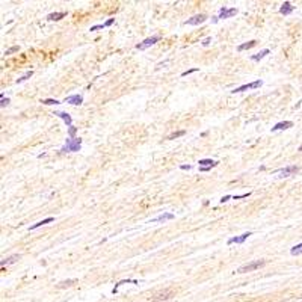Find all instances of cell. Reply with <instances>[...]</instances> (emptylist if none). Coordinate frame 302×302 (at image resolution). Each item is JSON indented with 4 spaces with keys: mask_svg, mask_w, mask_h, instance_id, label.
<instances>
[{
    "mask_svg": "<svg viewBox=\"0 0 302 302\" xmlns=\"http://www.w3.org/2000/svg\"><path fill=\"white\" fill-rule=\"evenodd\" d=\"M237 14V9L236 8H220V11H219V17H217V20L220 18V20H225V18H230V17H233V15H236Z\"/></svg>",
    "mask_w": 302,
    "mask_h": 302,
    "instance_id": "5b68a950",
    "label": "cell"
},
{
    "mask_svg": "<svg viewBox=\"0 0 302 302\" xmlns=\"http://www.w3.org/2000/svg\"><path fill=\"white\" fill-rule=\"evenodd\" d=\"M299 151H302V145H301V147H299Z\"/></svg>",
    "mask_w": 302,
    "mask_h": 302,
    "instance_id": "e575fe53",
    "label": "cell"
},
{
    "mask_svg": "<svg viewBox=\"0 0 302 302\" xmlns=\"http://www.w3.org/2000/svg\"><path fill=\"white\" fill-rule=\"evenodd\" d=\"M290 127H293V123H292V121H281V123H278V124H275V126L272 127V131L287 130V129H290Z\"/></svg>",
    "mask_w": 302,
    "mask_h": 302,
    "instance_id": "8fae6325",
    "label": "cell"
},
{
    "mask_svg": "<svg viewBox=\"0 0 302 302\" xmlns=\"http://www.w3.org/2000/svg\"><path fill=\"white\" fill-rule=\"evenodd\" d=\"M195 71H198V68H192V70H187V71L181 73V76L184 77V76H187V74H192V73H195Z\"/></svg>",
    "mask_w": 302,
    "mask_h": 302,
    "instance_id": "83f0119b",
    "label": "cell"
},
{
    "mask_svg": "<svg viewBox=\"0 0 302 302\" xmlns=\"http://www.w3.org/2000/svg\"><path fill=\"white\" fill-rule=\"evenodd\" d=\"M263 85V80H255V82H252V83H246V85H242V86H239V88H236L233 92L236 94V92H243V91H248V89H257V88H260Z\"/></svg>",
    "mask_w": 302,
    "mask_h": 302,
    "instance_id": "277c9868",
    "label": "cell"
},
{
    "mask_svg": "<svg viewBox=\"0 0 302 302\" xmlns=\"http://www.w3.org/2000/svg\"><path fill=\"white\" fill-rule=\"evenodd\" d=\"M32 76H33V71L30 70V71H27V73H26V74H24L23 77H20V79H17V83H23L24 80H27V79H29V77H32Z\"/></svg>",
    "mask_w": 302,
    "mask_h": 302,
    "instance_id": "7402d4cb",
    "label": "cell"
},
{
    "mask_svg": "<svg viewBox=\"0 0 302 302\" xmlns=\"http://www.w3.org/2000/svg\"><path fill=\"white\" fill-rule=\"evenodd\" d=\"M74 283V279H68V281H64V283H61L59 284V287H65V286H71Z\"/></svg>",
    "mask_w": 302,
    "mask_h": 302,
    "instance_id": "4316f807",
    "label": "cell"
},
{
    "mask_svg": "<svg viewBox=\"0 0 302 302\" xmlns=\"http://www.w3.org/2000/svg\"><path fill=\"white\" fill-rule=\"evenodd\" d=\"M210 43H212V38H210V36H207V38H204V40H203V45H204V47H207Z\"/></svg>",
    "mask_w": 302,
    "mask_h": 302,
    "instance_id": "f1b7e54d",
    "label": "cell"
},
{
    "mask_svg": "<svg viewBox=\"0 0 302 302\" xmlns=\"http://www.w3.org/2000/svg\"><path fill=\"white\" fill-rule=\"evenodd\" d=\"M174 217V213H162V215L156 216L154 219H151V222H166V220H172Z\"/></svg>",
    "mask_w": 302,
    "mask_h": 302,
    "instance_id": "7c38bea8",
    "label": "cell"
},
{
    "mask_svg": "<svg viewBox=\"0 0 302 302\" xmlns=\"http://www.w3.org/2000/svg\"><path fill=\"white\" fill-rule=\"evenodd\" d=\"M76 131H77V129L71 126V127H70V130H68V134H70V136H74V134H76Z\"/></svg>",
    "mask_w": 302,
    "mask_h": 302,
    "instance_id": "1f68e13d",
    "label": "cell"
},
{
    "mask_svg": "<svg viewBox=\"0 0 302 302\" xmlns=\"http://www.w3.org/2000/svg\"><path fill=\"white\" fill-rule=\"evenodd\" d=\"M67 103H70V104H74V106H80L82 103H83V97L82 95H79V94H76V95H70V97H67V100H65Z\"/></svg>",
    "mask_w": 302,
    "mask_h": 302,
    "instance_id": "9c48e42d",
    "label": "cell"
},
{
    "mask_svg": "<svg viewBox=\"0 0 302 302\" xmlns=\"http://www.w3.org/2000/svg\"><path fill=\"white\" fill-rule=\"evenodd\" d=\"M8 104H9V98H2L0 106H2V107H5V106H8Z\"/></svg>",
    "mask_w": 302,
    "mask_h": 302,
    "instance_id": "4dcf8cb0",
    "label": "cell"
},
{
    "mask_svg": "<svg viewBox=\"0 0 302 302\" xmlns=\"http://www.w3.org/2000/svg\"><path fill=\"white\" fill-rule=\"evenodd\" d=\"M113 21H115V18H109V20H107L106 23H103V24H104V27H109L110 24H113Z\"/></svg>",
    "mask_w": 302,
    "mask_h": 302,
    "instance_id": "f546056e",
    "label": "cell"
},
{
    "mask_svg": "<svg viewBox=\"0 0 302 302\" xmlns=\"http://www.w3.org/2000/svg\"><path fill=\"white\" fill-rule=\"evenodd\" d=\"M82 147V139L80 137H73V139H67L65 145L61 148L62 153H76L79 151Z\"/></svg>",
    "mask_w": 302,
    "mask_h": 302,
    "instance_id": "6da1fadb",
    "label": "cell"
},
{
    "mask_svg": "<svg viewBox=\"0 0 302 302\" xmlns=\"http://www.w3.org/2000/svg\"><path fill=\"white\" fill-rule=\"evenodd\" d=\"M172 290H166V292H163V293H159V295H156V296H153L151 298V301H162V299H169L171 296H172Z\"/></svg>",
    "mask_w": 302,
    "mask_h": 302,
    "instance_id": "9a60e30c",
    "label": "cell"
},
{
    "mask_svg": "<svg viewBox=\"0 0 302 302\" xmlns=\"http://www.w3.org/2000/svg\"><path fill=\"white\" fill-rule=\"evenodd\" d=\"M293 9H295V6H292V3H290V2H284V3L281 5V8H279V14H283V15H289V14H292V12H293Z\"/></svg>",
    "mask_w": 302,
    "mask_h": 302,
    "instance_id": "30bf717a",
    "label": "cell"
},
{
    "mask_svg": "<svg viewBox=\"0 0 302 302\" xmlns=\"http://www.w3.org/2000/svg\"><path fill=\"white\" fill-rule=\"evenodd\" d=\"M266 54H269V50L267 48H264V50H261L260 53H257V54H254V56H251V61H254V62H259V61H261Z\"/></svg>",
    "mask_w": 302,
    "mask_h": 302,
    "instance_id": "d6986e66",
    "label": "cell"
},
{
    "mask_svg": "<svg viewBox=\"0 0 302 302\" xmlns=\"http://www.w3.org/2000/svg\"><path fill=\"white\" fill-rule=\"evenodd\" d=\"M264 264H266V260H254V261H251V263H246V264L240 266V267L237 269V273H246V272H252V270H255V269L263 267Z\"/></svg>",
    "mask_w": 302,
    "mask_h": 302,
    "instance_id": "7a4b0ae2",
    "label": "cell"
},
{
    "mask_svg": "<svg viewBox=\"0 0 302 302\" xmlns=\"http://www.w3.org/2000/svg\"><path fill=\"white\" fill-rule=\"evenodd\" d=\"M180 168H181V169H187V171H189V169H192V166H190V165H181Z\"/></svg>",
    "mask_w": 302,
    "mask_h": 302,
    "instance_id": "d6a6232c",
    "label": "cell"
},
{
    "mask_svg": "<svg viewBox=\"0 0 302 302\" xmlns=\"http://www.w3.org/2000/svg\"><path fill=\"white\" fill-rule=\"evenodd\" d=\"M204 21H207V15L206 14H198V15H193L192 18H189L186 21V24H189V26H198V24H203Z\"/></svg>",
    "mask_w": 302,
    "mask_h": 302,
    "instance_id": "8992f818",
    "label": "cell"
},
{
    "mask_svg": "<svg viewBox=\"0 0 302 302\" xmlns=\"http://www.w3.org/2000/svg\"><path fill=\"white\" fill-rule=\"evenodd\" d=\"M184 133H186L184 130H180V131H177V133H172V134H169V136H168L166 139H168V141H171V139H175V137H180V136H183Z\"/></svg>",
    "mask_w": 302,
    "mask_h": 302,
    "instance_id": "603a6c76",
    "label": "cell"
},
{
    "mask_svg": "<svg viewBox=\"0 0 302 302\" xmlns=\"http://www.w3.org/2000/svg\"><path fill=\"white\" fill-rule=\"evenodd\" d=\"M159 41H160V36H159V35H154V36H150V38L144 40L141 44H137V45H136V48H137V50H145V48H148V47L154 45V44L159 43Z\"/></svg>",
    "mask_w": 302,
    "mask_h": 302,
    "instance_id": "3957f363",
    "label": "cell"
},
{
    "mask_svg": "<svg viewBox=\"0 0 302 302\" xmlns=\"http://www.w3.org/2000/svg\"><path fill=\"white\" fill-rule=\"evenodd\" d=\"M296 172H299V166H296V165H289V166H286V168H283V169H279V177L281 178H284V177H290V175H295Z\"/></svg>",
    "mask_w": 302,
    "mask_h": 302,
    "instance_id": "52a82bcc",
    "label": "cell"
},
{
    "mask_svg": "<svg viewBox=\"0 0 302 302\" xmlns=\"http://www.w3.org/2000/svg\"><path fill=\"white\" fill-rule=\"evenodd\" d=\"M54 115H56V116H59V118H62V120L67 123V126H68V127H71V121H73V120H71V116H70L67 112H54Z\"/></svg>",
    "mask_w": 302,
    "mask_h": 302,
    "instance_id": "e0dca14e",
    "label": "cell"
},
{
    "mask_svg": "<svg viewBox=\"0 0 302 302\" xmlns=\"http://www.w3.org/2000/svg\"><path fill=\"white\" fill-rule=\"evenodd\" d=\"M290 254H292V255H301L302 254V243L296 245V246H293V248L290 249Z\"/></svg>",
    "mask_w": 302,
    "mask_h": 302,
    "instance_id": "44dd1931",
    "label": "cell"
},
{
    "mask_svg": "<svg viewBox=\"0 0 302 302\" xmlns=\"http://www.w3.org/2000/svg\"><path fill=\"white\" fill-rule=\"evenodd\" d=\"M41 103H43V104H48V106H50V104H59L61 101H57V100H53V98H45V100H41Z\"/></svg>",
    "mask_w": 302,
    "mask_h": 302,
    "instance_id": "cb8c5ba5",
    "label": "cell"
},
{
    "mask_svg": "<svg viewBox=\"0 0 302 302\" xmlns=\"http://www.w3.org/2000/svg\"><path fill=\"white\" fill-rule=\"evenodd\" d=\"M64 17H67V12H53V14H48L47 15V20L48 21H59Z\"/></svg>",
    "mask_w": 302,
    "mask_h": 302,
    "instance_id": "5bb4252c",
    "label": "cell"
},
{
    "mask_svg": "<svg viewBox=\"0 0 302 302\" xmlns=\"http://www.w3.org/2000/svg\"><path fill=\"white\" fill-rule=\"evenodd\" d=\"M100 29H104V24H97V26H92L89 30H91V32H95V30H100Z\"/></svg>",
    "mask_w": 302,
    "mask_h": 302,
    "instance_id": "484cf974",
    "label": "cell"
},
{
    "mask_svg": "<svg viewBox=\"0 0 302 302\" xmlns=\"http://www.w3.org/2000/svg\"><path fill=\"white\" fill-rule=\"evenodd\" d=\"M228 200H230V196H228V195H227V196H222V200H220V203H227Z\"/></svg>",
    "mask_w": 302,
    "mask_h": 302,
    "instance_id": "836d02e7",
    "label": "cell"
},
{
    "mask_svg": "<svg viewBox=\"0 0 302 302\" xmlns=\"http://www.w3.org/2000/svg\"><path fill=\"white\" fill-rule=\"evenodd\" d=\"M198 163H200V168H213L217 165V162L212 160V159H201Z\"/></svg>",
    "mask_w": 302,
    "mask_h": 302,
    "instance_id": "4fadbf2b",
    "label": "cell"
},
{
    "mask_svg": "<svg viewBox=\"0 0 302 302\" xmlns=\"http://www.w3.org/2000/svg\"><path fill=\"white\" fill-rule=\"evenodd\" d=\"M257 44V41H249V43H245V44H240L239 47H237V51H243V50H248V48H252L254 45Z\"/></svg>",
    "mask_w": 302,
    "mask_h": 302,
    "instance_id": "ffe728a7",
    "label": "cell"
},
{
    "mask_svg": "<svg viewBox=\"0 0 302 302\" xmlns=\"http://www.w3.org/2000/svg\"><path fill=\"white\" fill-rule=\"evenodd\" d=\"M20 259H21V255H20V254H14V255H11V257H8V259L2 260V261H0V264H2V266H5V264H12V263L18 261Z\"/></svg>",
    "mask_w": 302,
    "mask_h": 302,
    "instance_id": "2e32d148",
    "label": "cell"
},
{
    "mask_svg": "<svg viewBox=\"0 0 302 302\" xmlns=\"http://www.w3.org/2000/svg\"><path fill=\"white\" fill-rule=\"evenodd\" d=\"M53 220H54V217H51V216H50V217H45V219H43V220H40L38 224L32 225V227H30L29 230H30V231H32V230H36V228L43 227V225H45V224H50V222H53Z\"/></svg>",
    "mask_w": 302,
    "mask_h": 302,
    "instance_id": "ac0fdd59",
    "label": "cell"
},
{
    "mask_svg": "<svg viewBox=\"0 0 302 302\" xmlns=\"http://www.w3.org/2000/svg\"><path fill=\"white\" fill-rule=\"evenodd\" d=\"M15 51H18V45H14V47H11V48H8L5 54H11V53H15Z\"/></svg>",
    "mask_w": 302,
    "mask_h": 302,
    "instance_id": "d4e9b609",
    "label": "cell"
},
{
    "mask_svg": "<svg viewBox=\"0 0 302 302\" xmlns=\"http://www.w3.org/2000/svg\"><path fill=\"white\" fill-rule=\"evenodd\" d=\"M251 234H252V233H251V231H248V233H243V234H240V236L231 237V239H228V245H231V243H243V242H245Z\"/></svg>",
    "mask_w": 302,
    "mask_h": 302,
    "instance_id": "ba28073f",
    "label": "cell"
}]
</instances>
